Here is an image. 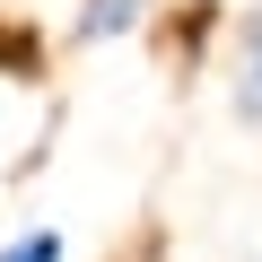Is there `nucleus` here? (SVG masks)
<instances>
[{
	"instance_id": "1",
	"label": "nucleus",
	"mask_w": 262,
	"mask_h": 262,
	"mask_svg": "<svg viewBox=\"0 0 262 262\" xmlns=\"http://www.w3.org/2000/svg\"><path fill=\"white\" fill-rule=\"evenodd\" d=\"M236 114L262 122V9L245 18V44H236Z\"/></svg>"
},
{
	"instance_id": "2",
	"label": "nucleus",
	"mask_w": 262,
	"mask_h": 262,
	"mask_svg": "<svg viewBox=\"0 0 262 262\" xmlns=\"http://www.w3.org/2000/svg\"><path fill=\"white\" fill-rule=\"evenodd\" d=\"M131 18H140V0H88V9H79V35L96 44V35H122Z\"/></svg>"
},
{
	"instance_id": "3",
	"label": "nucleus",
	"mask_w": 262,
	"mask_h": 262,
	"mask_svg": "<svg viewBox=\"0 0 262 262\" xmlns=\"http://www.w3.org/2000/svg\"><path fill=\"white\" fill-rule=\"evenodd\" d=\"M0 262H61V236H53V227H27V236L0 245Z\"/></svg>"
}]
</instances>
